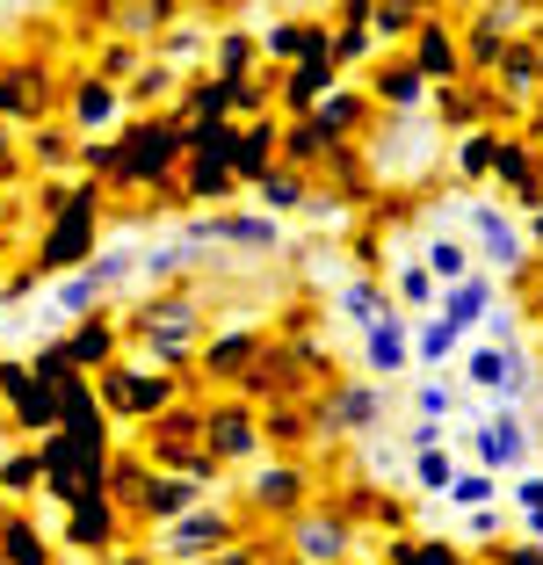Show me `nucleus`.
<instances>
[{"mask_svg": "<svg viewBox=\"0 0 543 565\" xmlns=\"http://www.w3.org/2000/svg\"><path fill=\"white\" fill-rule=\"evenodd\" d=\"M471 377L486 384V392H514V384H522V363H514L508 349H478L471 355Z\"/></svg>", "mask_w": 543, "mask_h": 565, "instance_id": "nucleus-1", "label": "nucleus"}, {"mask_svg": "<svg viewBox=\"0 0 543 565\" xmlns=\"http://www.w3.org/2000/svg\"><path fill=\"white\" fill-rule=\"evenodd\" d=\"M478 449H486L493 465H514V457H522V428H514V420H486V428H478Z\"/></svg>", "mask_w": 543, "mask_h": 565, "instance_id": "nucleus-2", "label": "nucleus"}, {"mask_svg": "<svg viewBox=\"0 0 543 565\" xmlns=\"http://www.w3.org/2000/svg\"><path fill=\"white\" fill-rule=\"evenodd\" d=\"M217 536H225V522L196 515V522H181V530H174V551H203V544H217Z\"/></svg>", "mask_w": 543, "mask_h": 565, "instance_id": "nucleus-3", "label": "nucleus"}, {"mask_svg": "<svg viewBox=\"0 0 543 565\" xmlns=\"http://www.w3.org/2000/svg\"><path fill=\"white\" fill-rule=\"evenodd\" d=\"M478 312H486V290H478V282H457V298H449V327H471Z\"/></svg>", "mask_w": 543, "mask_h": 565, "instance_id": "nucleus-4", "label": "nucleus"}, {"mask_svg": "<svg viewBox=\"0 0 543 565\" xmlns=\"http://www.w3.org/2000/svg\"><path fill=\"white\" fill-rule=\"evenodd\" d=\"M370 363H377V370H398V363H406V341H398L392 327H377V333H370Z\"/></svg>", "mask_w": 543, "mask_h": 565, "instance_id": "nucleus-5", "label": "nucleus"}, {"mask_svg": "<svg viewBox=\"0 0 543 565\" xmlns=\"http://www.w3.org/2000/svg\"><path fill=\"white\" fill-rule=\"evenodd\" d=\"M8 558L15 565H44V544H30V530H8Z\"/></svg>", "mask_w": 543, "mask_h": 565, "instance_id": "nucleus-6", "label": "nucleus"}, {"mask_svg": "<svg viewBox=\"0 0 543 565\" xmlns=\"http://www.w3.org/2000/svg\"><path fill=\"white\" fill-rule=\"evenodd\" d=\"M420 349H428L435 363H443V355L457 349V327H449V319H443V327H428V333H420Z\"/></svg>", "mask_w": 543, "mask_h": 565, "instance_id": "nucleus-7", "label": "nucleus"}, {"mask_svg": "<svg viewBox=\"0 0 543 565\" xmlns=\"http://www.w3.org/2000/svg\"><path fill=\"white\" fill-rule=\"evenodd\" d=\"M435 276H464V247H449V239H443V247H435Z\"/></svg>", "mask_w": 543, "mask_h": 565, "instance_id": "nucleus-8", "label": "nucleus"}]
</instances>
